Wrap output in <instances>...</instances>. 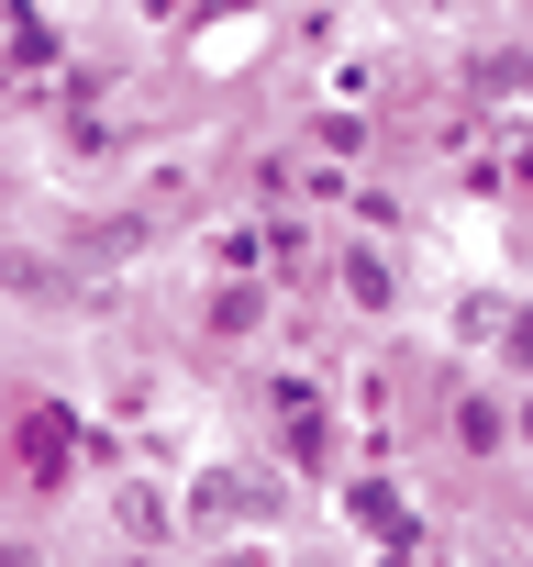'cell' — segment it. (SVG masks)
<instances>
[{
    "mask_svg": "<svg viewBox=\"0 0 533 567\" xmlns=\"http://www.w3.org/2000/svg\"><path fill=\"white\" fill-rule=\"evenodd\" d=\"M112 523H123L134 545H167V534H178V512H167V489H145V478H123V489H112Z\"/></svg>",
    "mask_w": 533,
    "mask_h": 567,
    "instance_id": "cell-1",
    "label": "cell"
},
{
    "mask_svg": "<svg viewBox=\"0 0 533 567\" xmlns=\"http://www.w3.org/2000/svg\"><path fill=\"white\" fill-rule=\"evenodd\" d=\"M0 278H23V301H67V267H45V256H0Z\"/></svg>",
    "mask_w": 533,
    "mask_h": 567,
    "instance_id": "cell-2",
    "label": "cell"
},
{
    "mask_svg": "<svg viewBox=\"0 0 533 567\" xmlns=\"http://www.w3.org/2000/svg\"><path fill=\"white\" fill-rule=\"evenodd\" d=\"M345 290H356L367 312H389V267H378V256H345Z\"/></svg>",
    "mask_w": 533,
    "mask_h": 567,
    "instance_id": "cell-3",
    "label": "cell"
},
{
    "mask_svg": "<svg viewBox=\"0 0 533 567\" xmlns=\"http://www.w3.org/2000/svg\"><path fill=\"white\" fill-rule=\"evenodd\" d=\"M211 567H266V556H255V545H222V556H211Z\"/></svg>",
    "mask_w": 533,
    "mask_h": 567,
    "instance_id": "cell-4",
    "label": "cell"
}]
</instances>
